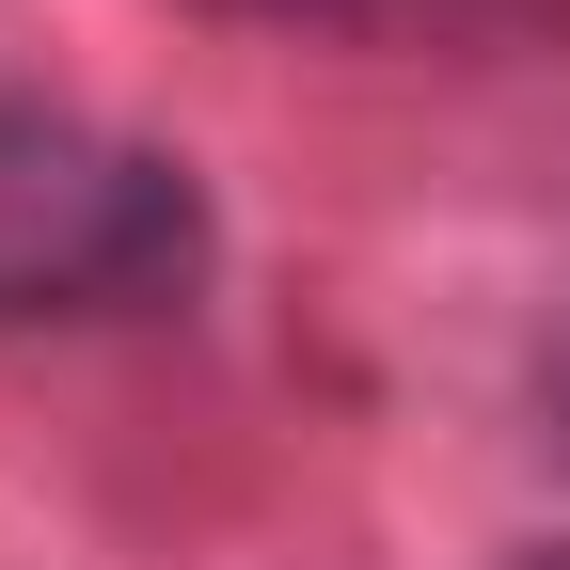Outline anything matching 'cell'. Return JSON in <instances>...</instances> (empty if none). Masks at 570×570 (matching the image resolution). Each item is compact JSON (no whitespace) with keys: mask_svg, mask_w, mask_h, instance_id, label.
<instances>
[{"mask_svg":"<svg viewBox=\"0 0 570 570\" xmlns=\"http://www.w3.org/2000/svg\"><path fill=\"white\" fill-rule=\"evenodd\" d=\"M523 412H539V444L570 460V302H554V333H539V381H523Z\"/></svg>","mask_w":570,"mask_h":570,"instance_id":"obj_3","label":"cell"},{"mask_svg":"<svg viewBox=\"0 0 570 570\" xmlns=\"http://www.w3.org/2000/svg\"><path fill=\"white\" fill-rule=\"evenodd\" d=\"M508 570H570V539H539V554H508Z\"/></svg>","mask_w":570,"mask_h":570,"instance_id":"obj_4","label":"cell"},{"mask_svg":"<svg viewBox=\"0 0 570 570\" xmlns=\"http://www.w3.org/2000/svg\"><path fill=\"white\" fill-rule=\"evenodd\" d=\"M190 17H238V32H365V17H460V0H190Z\"/></svg>","mask_w":570,"mask_h":570,"instance_id":"obj_2","label":"cell"},{"mask_svg":"<svg viewBox=\"0 0 570 570\" xmlns=\"http://www.w3.org/2000/svg\"><path fill=\"white\" fill-rule=\"evenodd\" d=\"M223 269V223H206V175L127 142L96 111L0 96V333L48 317H175Z\"/></svg>","mask_w":570,"mask_h":570,"instance_id":"obj_1","label":"cell"}]
</instances>
